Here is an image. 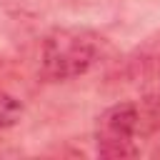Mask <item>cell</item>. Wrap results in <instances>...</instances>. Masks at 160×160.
<instances>
[{
  "mask_svg": "<svg viewBox=\"0 0 160 160\" xmlns=\"http://www.w3.org/2000/svg\"><path fill=\"white\" fill-rule=\"evenodd\" d=\"M158 75H160V30L145 38L130 55L118 60L110 80H115L118 85H135L145 90Z\"/></svg>",
  "mask_w": 160,
  "mask_h": 160,
  "instance_id": "3",
  "label": "cell"
},
{
  "mask_svg": "<svg viewBox=\"0 0 160 160\" xmlns=\"http://www.w3.org/2000/svg\"><path fill=\"white\" fill-rule=\"evenodd\" d=\"M142 98H152V100H160V75L142 90Z\"/></svg>",
  "mask_w": 160,
  "mask_h": 160,
  "instance_id": "5",
  "label": "cell"
},
{
  "mask_svg": "<svg viewBox=\"0 0 160 160\" xmlns=\"http://www.w3.org/2000/svg\"><path fill=\"white\" fill-rule=\"evenodd\" d=\"M115 58L112 42L90 28H52L38 52V72L45 82L78 80Z\"/></svg>",
  "mask_w": 160,
  "mask_h": 160,
  "instance_id": "1",
  "label": "cell"
},
{
  "mask_svg": "<svg viewBox=\"0 0 160 160\" xmlns=\"http://www.w3.org/2000/svg\"><path fill=\"white\" fill-rule=\"evenodd\" d=\"M160 130V100L142 98L108 105L95 120V152L100 158H135L140 155V140L152 138Z\"/></svg>",
  "mask_w": 160,
  "mask_h": 160,
  "instance_id": "2",
  "label": "cell"
},
{
  "mask_svg": "<svg viewBox=\"0 0 160 160\" xmlns=\"http://www.w3.org/2000/svg\"><path fill=\"white\" fill-rule=\"evenodd\" d=\"M22 115H25L22 102L15 95H10L8 90L0 88V130H8L12 125H18L22 120Z\"/></svg>",
  "mask_w": 160,
  "mask_h": 160,
  "instance_id": "4",
  "label": "cell"
}]
</instances>
